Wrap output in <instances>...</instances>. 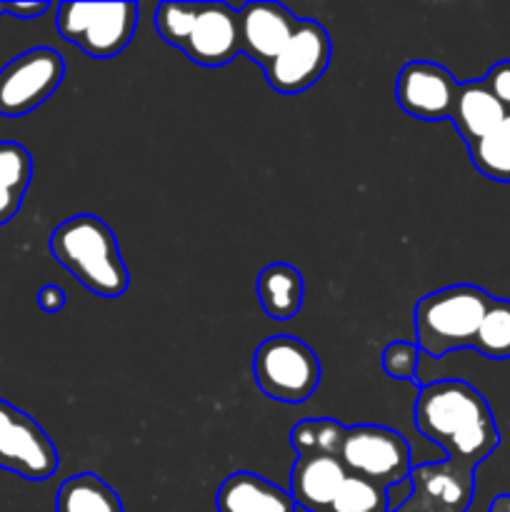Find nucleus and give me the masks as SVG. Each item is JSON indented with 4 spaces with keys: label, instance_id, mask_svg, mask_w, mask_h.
Listing matches in <instances>:
<instances>
[{
    "label": "nucleus",
    "instance_id": "nucleus-11",
    "mask_svg": "<svg viewBox=\"0 0 510 512\" xmlns=\"http://www.w3.org/2000/svg\"><path fill=\"white\" fill-rule=\"evenodd\" d=\"M460 83L448 68L430 60H413L403 65L395 80V98L408 115L423 123L450 120Z\"/></svg>",
    "mask_w": 510,
    "mask_h": 512
},
{
    "label": "nucleus",
    "instance_id": "nucleus-13",
    "mask_svg": "<svg viewBox=\"0 0 510 512\" xmlns=\"http://www.w3.org/2000/svg\"><path fill=\"white\" fill-rule=\"evenodd\" d=\"M410 485L418 503L435 512H465L475 495V470L448 463H420L410 470Z\"/></svg>",
    "mask_w": 510,
    "mask_h": 512
},
{
    "label": "nucleus",
    "instance_id": "nucleus-15",
    "mask_svg": "<svg viewBox=\"0 0 510 512\" xmlns=\"http://www.w3.org/2000/svg\"><path fill=\"white\" fill-rule=\"evenodd\" d=\"M218 512H295L288 490L268 483L260 475L240 470L223 480L215 498Z\"/></svg>",
    "mask_w": 510,
    "mask_h": 512
},
{
    "label": "nucleus",
    "instance_id": "nucleus-4",
    "mask_svg": "<svg viewBox=\"0 0 510 512\" xmlns=\"http://www.w3.org/2000/svg\"><path fill=\"white\" fill-rule=\"evenodd\" d=\"M493 295L478 285H448L428 293L415 305V345L430 358H443L453 350L473 348L475 335Z\"/></svg>",
    "mask_w": 510,
    "mask_h": 512
},
{
    "label": "nucleus",
    "instance_id": "nucleus-25",
    "mask_svg": "<svg viewBox=\"0 0 510 512\" xmlns=\"http://www.w3.org/2000/svg\"><path fill=\"white\" fill-rule=\"evenodd\" d=\"M485 83V88L498 98V103L503 105L505 113L510 115V60H500L493 68L485 73V78H480Z\"/></svg>",
    "mask_w": 510,
    "mask_h": 512
},
{
    "label": "nucleus",
    "instance_id": "nucleus-2",
    "mask_svg": "<svg viewBox=\"0 0 510 512\" xmlns=\"http://www.w3.org/2000/svg\"><path fill=\"white\" fill-rule=\"evenodd\" d=\"M53 258L93 295L120 298L130 285L118 238L98 215H73L48 240Z\"/></svg>",
    "mask_w": 510,
    "mask_h": 512
},
{
    "label": "nucleus",
    "instance_id": "nucleus-5",
    "mask_svg": "<svg viewBox=\"0 0 510 512\" xmlns=\"http://www.w3.org/2000/svg\"><path fill=\"white\" fill-rule=\"evenodd\" d=\"M255 385L285 405H300L318 390L320 360L310 345L293 335L263 340L253 355Z\"/></svg>",
    "mask_w": 510,
    "mask_h": 512
},
{
    "label": "nucleus",
    "instance_id": "nucleus-26",
    "mask_svg": "<svg viewBox=\"0 0 510 512\" xmlns=\"http://www.w3.org/2000/svg\"><path fill=\"white\" fill-rule=\"evenodd\" d=\"M53 8L50 3H0V15H15L20 20H33Z\"/></svg>",
    "mask_w": 510,
    "mask_h": 512
},
{
    "label": "nucleus",
    "instance_id": "nucleus-21",
    "mask_svg": "<svg viewBox=\"0 0 510 512\" xmlns=\"http://www.w3.org/2000/svg\"><path fill=\"white\" fill-rule=\"evenodd\" d=\"M470 163L495 183H510V115L485 138L468 145Z\"/></svg>",
    "mask_w": 510,
    "mask_h": 512
},
{
    "label": "nucleus",
    "instance_id": "nucleus-24",
    "mask_svg": "<svg viewBox=\"0 0 510 512\" xmlns=\"http://www.w3.org/2000/svg\"><path fill=\"white\" fill-rule=\"evenodd\" d=\"M380 363L388 378L403 380V383H415L418 378L420 350L415 343H390L380 355Z\"/></svg>",
    "mask_w": 510,
    "mask_h": 512
},
{
    "label": "nucleus",
    "instance_id": "nucleus-27",
    "mask_svg": "<svg viewBox=\"0 0 510 512\" xmlns=\"http://www.w3.org/2000/svg\"><path fill=\"white\" fill-rule=\"evenodd\" d=\"M38 305L43 313H60V310L65 308L63 288H58V285H43V288L38 290Z\"/></svg>",
    "mask_w": 510,
    "mask_h": 512
},
{
    "label": "nucleus",
    "instance_id": "nucleus-8",
    "mask_svg": "<svg viewBox=\"0 0 510 512\" xmlns=\"http://www.w3.org/2000/svg\"><path fill=\"white\" fill-rule=\"evenodd\" d=\"M65 78V60L53 48H33L0 68V115L20 118L45 103Z\"/></svg>",
    "mask_w": 510,
    "mask_h": 512
},
{
    "label": "nucleus",
    "instance_id": "nucleus-28",
    "mask_svg": "<svg viewBox=\"0 0 510 512\" xmlns=\"http://www.w3.org/2000/svg\"><path fill=\"white\" fill-rule=\"evenodd\" d=\"M390 512H435V510L425 508V505L418 503V500H415V498H408L403 505H400V508H395V510H390Z\"/></svg>",
    "mask_w": 510,
    "mask_h": 512
},
{
    "label": "nucleus",
    "instance_id": "nucleus-23",
    "mask_svg": "<svg viewBox=\"0 0 510 512\" xmlns=\"http://www.w3.org/2000/svg\"><path fill=\"white\" fill-rule=\"evenodd\" d=\"M328 512H388V490L348 475Z\"/></svg>",
    "mask_w": 510,
    "mask_h": 512
},
{
    "label": "nucleus",
    "instance_id": "nucleus-7",
    "mask_svg": "<svg viewBox=\"0 0 510 512\" xmlns=\"http://www.w3.org/2000/svg\"><path fill=\"white\" fill-rule=\"evenodd\" d=\"M338 460L348 475L370 480L385 490L408 480L413 470L408 440L383 425H355L345 430Z\"/></svg>",
    "mask_w": 510,
    "mask_h": 512
},
{
    "label": "nucleus",
    "instance_id": "nucleus-6",
    "mask_svg": "<svg viewBox=\"0 0 510 512\" xmlns=\"http://www.w3.org/2000/svg\"><path fill=\"white\" fill-rule=\"evenodd\" d=\"M135 3H60L58 33L90 58H113L123 53L138 28Z\"/></svg>",
    "mask_w": 510,
    "mask_h": 512
},
{
    "label": "nucleus",
    "instance_id": "nucleus-12",
    "mask_svg": "<svg viewBox=\"0 0 510 512\" xmlns=\"http://www.w3.org/2000/svg\"><path fill=\"white\" fill-rule=\"evenodd\" d=\"M240 18V53L248 55L255 65L268 68L290 35L298 28L300 18H295L285 5L273 3V0H255L245 3L238 10Z\"/></svg>",
    "mask_w": 510,
    "mask_h": 512
},
{
    "label": "nucleus",
    "instance_id": "nucleus-3",
    "mask_svg": "<svg viewBox=\"0 0 510 512\" xmlns=\"http://www.w3.org/2000/svg\"><path fill=\"white\" fill-rule=\"evenodd\" d=\"M155 30L203 68H223L240 55V18L228 3H160Z\"/></svg>",
    "mask_w": 510,
    "mask_h": 512
},
{
    "label": "nucleus",
    "instance_id": "nucleus-16",
    "mask_svg": "<svg viewBox=\"0 0 510 512\" xmlns=\"http://www.w3.org/2000/svg\"><path fill=\"white\" fill-rule=\"evenodd\" d=\"M505 115H508L505 108L485 88L483 80H470V83H460L453 103V113H450V123L455 125L465 145H470L475 140L485 138L488 133H493L503 123Z\"/></svg>",
    "mask_w": 510,
    "mask_h": 512
},
{
    "label": "nucleus",
    "instance_id": "nucleus-22",
    "mask_svg": "<svg viewBox=\"0 0 510 512\" xmlns=\"http://www.w3.org/2000/svg\"><path fill=\"white\" fill-rule=\"evenodd\" d=\"M473 350L490 360L510 358V300L495 298L475 335Z\"/></svg>",
    "mask_w": 510,
    "mask_h": 512
},
{
    "label": "nucleus",
    "instance_id": "nucleus-1",
    "mask_svg": "<svg viewBox=\"0 0 510 512\" xmlns=\"http://www.w3.org/2000/svg\"><path fill=\"white\" fill-rule=\"evenodd\" d=\"M415 428L443 448L445 460L475 470L500 445L498 425L488 400L465 380H438L415 400Z\"/></svg>",
    "mask_w": 510,
    "mask_h": 512
},
{
    "label": "nucleus",
    "instance_id": "nucleus-9",
    "mask_svg": "<svg viewBox=\"0 0 510 512\" xmlns=\"http://www.w3.org/2000/svg\"><path fill=\"white\" fill-rule=\"evenodd\" d=\"M53 440L28 413L0 398V468L30 483H43L58 470Z\"/></svg>",
    "mask_w": 510,
    "mask_h": 512
},
{
    "label": "nucleus",
    "instance_id": "nucleus-19",
    "mask_svg": "<svg viewBox=\"0 0 510 512\" xmlns=\"http://www.w3.org/2000/svg\"><path fill=\"white\" fill-rule=\"evenodd\" d=\"M55 512H125L120 495L95 473L65 480L55 498Z\"/></svg>",
    "mask_w": 510,
    "mask_h": 512
},
{
    "label": "nucleus",
    "instance_id": "nucleus-14",
    "mask_svg": "<svg viewBox=\"0 0 510 512\" xmlns=\"http://www.w3.org/2000/svg\"><path fill=\"white\" fill-rule=\"evenodd\" d=\"M348 480L338 458H298L290 470V498L295 508L328 512L340 488Z\"/></svg>",
    "mask_w": 510,
    "mask_h": 512
},
{
    "label": "nucleus",
    "instance_id": "nucleus-29",
    "mask_svg": "<svg viewBox=\"0 0 510 512\" xmlns=\"http://www.w3.org/2000/svg\"><path fill=\"white\" fill-rule=\"evenodd\" d=\"M488 512H510V495H498V498L490 503Z\"/></svg>",
    "mask_w": 510,
    "mask_h": 512
},
{
    "label": "nucleus",
    "instance_id": "nucleus-20",
    "mask_svg": "<svg viewBox=\"0 0 510 512\" xmlns=\"http://www.w3.org/2000/svg\"><path fill=\"white\" fill-rule=\"evenodd\" d=\"M345 430V425L330 418L300 420L290 430V448L298 458H338Z\"/></svg>",
    "mask_w": 510,
    "mask_h": 512
},
{
    "label": "nucleus",
    "instance_id": "nucleus-10",
    "mask_svg": "<svg viewBox=\"0 0 510 512\" xmlns=\"http://www.w3.org/2000/svg\"><path fill=\"white\" fill-rule=\"evenodd\" d=\"M333 55L330 35L318 20L300 18L278 58L265 68V78L273 90L283 95L305 93L325 75Z\"/></svg>",
    "mask_w": 510,
    "mask_h": 512
},
{
    "label": "nucleus",
    "instance_id": "nucleus-18",
    "mask_svg": "<svg viewBox=\"0 0 510 512\" xmlns=\"http://www.w3.org/2000/svg\"><path fill=\"white\" fill-rule=\"evenodd\" d=\"M33 180V158L20 143H0V225L10 223Z\"/></svg>",
    "mask_w": 510,
    "mask_h": 512
},
{
    "label": "nucleus",
    "instance_id": "nucleus-17",
    "mask_svg": "<svg viewBox=\"0 0 510 512\" xmlns=\"http://www.w3.org/2000/svg\"><path fill=\"white\" fill-rule=\"evenodd\" d=\"M258 300L260 308L268 318L285 323L295 318L303 308L305 280L295 265L290 263H270L258 275Z\"/></svg>",
    "mask_w": 510,
    "mask_h": 512
}]
</instances>
